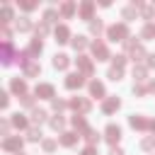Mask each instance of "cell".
<instances>
[{"label":"cell","instance_id":"1","mask_svg":"<svg viewBox=\"0 0 155 155\" xmlns=\"http://www.w3.org/2000/svg\"><path fill=\"white\" fill-rule=\"evenodd\" d=\"M107 36H109V41H126L128 39V24L119 22V24L107 27Z\"/></svg>","mask_w":155,"mask_h":155},{"label":"cell","instance_id":"2","mask_svg":"<svg viewBox=\"0 0 155 155\" xmlns=\"http://www.w3.org/2000/svg\"><path fill=\"white\" fill-rule=\"evenodd\" d=\"M104 140L114 148L119 140H121V126H116V124H109L107 128H104Z\"/></svg>","mask_w":155,"mask_h":155},{"label":"cell","instance_id":"3","mask_svg":"<svg viewBox=\"0 0 155 155\" xmlns=\"http://www.w3.org/2000/svg\"><path fill=\"white\" fill-rule=\"evenodd\" d=\"M70 109H75L78 114H87V111L92 109V102L85 99V97H73V99H70Z\"/></svg>","mask_w":155,"mask_h":155},{"label":"cell","instance_id":"4","mask_svg":"<svg viewBox=\"0 0 155 155\" xmlns=\"http://www.w3.org/2000/svg\"><path fill=\"white\" fill-rule=\"evenodd\" d=\"M128 124H131V128H136V131L150 128V121H148L143 114H131V116H128Z\"/></svg>","mask_w":155,"mask_h":155},{"label":"cell","instance_id":"5","mask_svg":"<svg viewBox=\"0 0 155 155\" xmlns=\"http://www.w3.org/2000/svg\"><path fill=\"white\" fill-rule=\"evenodd\" d=\"M92 53H94V58H97V61H107V58H111V56H109L107 44H104V41H99V39L92 44Z\"/></svg>","mask_w":155,"mask_h":155},{"label":"cell","instance_id":"6","mask_svg":"<svg viewBox=\"0 0 155 155\" xmlns=\"http://www.w3.org/2000/svg\"><path fill=\"white\" fill-rule=\"evenodd\" d=\"M82 85H85V78H82L80 73H70V75L65 78V87H68V90H80Z\"/></svg>","mask_w":155,"mask_h":155},{"label":"cell","instance_id":"7","mask_svg":"<svg viewBox=\"0 0 155 155\" xmlns=\"http://www.w3.org/2000/svg\"><path fill=\"white\" fill-rule=\"evenodd\" d=\"M75 63H78V68L82 70V75H92V70H94L92 58H87V56H78V58H75Z\"/></svg>","mask_w":155,"mask_h":155},{"label":"cell","instance_id":"8","mask_svg":"<svg viewBox=\"0 0 155 155\" xmlns=\"http://www.w3.org/2000/svg\"><path fill=\"white\" fill-rule=\"evenodd\" d=\"M119 107H121V99H119V97H107V99L102 102V111H104V114H114Z\"/></svg>","mask_w":155,"mask_h":155},{"label":"cell","instance_id":"9","mask_svg":"<svg viewBox=\"0 0 155 155\" xmlns=\"http://www.w3.org/2000/svg\"><path fill=\"white\" fill-rule=\"evenodd\" d=\"M78 12H80V17L82 19H87V22H92L94 17H92V12H94V2H90V0H85L80 7H78Z\"/></svg>","mask_w":155,"mask_h":155},{"label":"cell","instance_id":"10","mask_svg":"<svg viewBox=\"0 0 155 155\" xmlns=\"http://www.w3.org/2000/svg\"><path fill=\"white\" fill-rule=\"evenodd\" d=\"M36 97H41V99H53V85H51V82L36 85Z\"/></svg>","mask_w":155,"mask_h":155},{"label":"cell","instance_id":"11","mask_svg":"<svg viewBox=\"0 0 155 155\" xmlns=\"http://www.w3.org/2000/svg\"><path fill=\"white\" fill-rule=\"evenodd\" d=\"M53 36H56L58 44H65V41H70V29H68L65 24H58L56 31H53Z\"/></svg>","mask_w":155,"mask_h":155},{"label":"cell","instance_id":"12","mask_svg":"<svg viewBox=\"0 0 155 155\" xmlns=\"http://www.w3.org/2000/svg\"><path fill=\"white\" fill-rule=\"evenodd\" d=\"M51 63H53V68H56V70H65V68L70 65V58H68L65 53H56Z\"/></svg>","mask_w":155,"mask_h":155},{"label":"cell","instance_id":"13","mask_svg":"<svg viewBox=\"0 0 155 155\" xmlns=\"http://www.w3.org/2000/svg\"><path fill=\"white\" fill-rule=\"evenodd\" d=\"M78 133H73V131H65V133H61V145H65V148H73L75 143H78Z\"/></svg>","mask_w":155,"mask_h":155},{"label":"cell","instance_id":"14","mask_svg":"<svg viewBox=\"0 0 155 155\" xmlns=\"http://www.w3.org/2000/svg\"><path fill=\"white\" fill-rule=\"evenodd\" d=\"M44 51V41L41 39H31V44H29V48H27V56L31 58V56H39Z\"/></svg>","mask_w":155,"mask_h":155},{"label":"cell","instance_id":"15","mask_svg":"<svg viewBox=\"0 0 155 155\" xmlns=\"http://www.w3.org/2000/svg\"><path fill=\"white\" fill-rule=\"evenodd\" d=\"M104 92H107V90H104V82H99V80H92V82H90V94H92V97H104ZM104 99H107V97H104Z\"/></svg>","mask_w":155,"mask_h":155},{"label":"cell","instance_id":"16","mask_svg":"<svg viewBox=\"0 0 155 155\" xmlns=\"http://www.w3.org/2000/svg\"><path fill=\"white\" fill-rule=\"evenodd\" d=\"M58 15H61L63 19H70V17L75 15V2H63L61 10H58Z\"/></svg>","mask_w":155,"mask_h":155},{"label":"cell","instance_id":"17","mask_svg":"<svg viewBox=\"0 0 155 155\" xmlns=\"http://www.w3.org/2000/svg\"><path fill=\"white\" fill-rule=\"evenodd\" d=\"M10 87H12V92H17V94H27V82L24 80H19V78H12V82H10Z\"/></svg>","mask_w":155,"mask_h":155},{"label":"cell","instance_id":"18","mask_svg":"<svg viewBox=\"0 0 155 155\" xmlns=\"http://www.w3.org/2000/svg\"><path fill=\"white\" fill-rule=\"evenodd\" d=\"M73 126H75V131H80V133H87V131H90V126H87L85 116H80V114H75V116H73Z\"/></svg>","mask_w":155,"mask_h":155},{"label":"cell","instance_id":"19","mask_svg":"<svg viewBox=\"0 0 155 155\" xmlns=\"http://www.w3.org/2000/svg\"><path fill=\"white\" fill-rule=\"evenodd\" d=\"M2 148H5V150H17V153H19V148H22V138H19V136H15V138H5Z\"/></svg>","mask_w":155,"mask_h":155},{"label":"cell","instance_id":"20","mask_svg":"<svg viewBox=\"0 0 155 155\" xmlns=\"http://www.w3.org/2000/svg\"><path fill=\"white\" fill-rule=\"evenodd\" d=\"M121 17H124L126 22L136 19V17H138V7H136V5H128V7H124V10H121Z\"/></svg>","mask_w":155,"mask_h":155},{"label":"cell","instance_id":"21","mask_svg":"<svg viewBox=\"0 0 155 155\" xmlns=\"http://www.w3.org/2000/svg\"><path fill=\"white\" fill-rule=\"evenodd\" d=\"M145 75H148V68H145V65H140V63L133 65V80H136V82H143Z\"/></svg>","mask_w":155,"mask_h":155},{"label":"cell","instance_id":"22","mask_svg":"<svg viewBox=\"0 0 155 155\" xmlns=\"http://www.w3.org/2000/svg\"><path fill=\"white\" fill-rule=\"evenodd\" d=\"M140 36H143V41H150V39H155V22H148V24L143 27Z\"/></svg>","mask_w":155,"mask_h":155},{"label":"cell","instance_id":"23","mask_svg":"<svg viewBox=\"0 0 155 155\" xmlns=\"http://www.w3.org/2000/svg\"><path fill=\"white\" fill-rule=\"evenodd\" d=\"M70 44H73L75 51H85V48H87V36H73Z\"/></svg>","mask_w":155,"mask_h":155},{"label":"cell","instance_id":"24","mask_svg":"<svg viewBox=\"0 0 155 155\" xmlns=\"http://www.w3.org/2000/svg\"><path fill=\"white\" fill-rule=\"evenodd\" d=\"M102 31H104V22H102V19H92V22H90V34L99 36Z\"/></svg>","mask_w":155,"mask_h":155},{"label":"cell","instance_id":"25","mask_svg":"<svg viewBox=\"0 0 155 155\" xmlns=\"http://www.w3.org/2000/svg\"><path fill=\"white\" fill-rule=\"evenodd\" d=\"M39 73H41V65H39V63H27V65H24V75H27V78H34V75H39Z\"/></svg>","mask_w":155,"mask_h":155},{"label":"cell","instance_id":"26","mask_svg":"<svg viewBox=\"0 0 155 155\" xmlns=\"http://www.w3.org/2000/svg\"><path fill=\"white\" fill-rule=\"evenodd\" d=\"M51 128H53V131H63V128H65V119H63L61 114H58V116H51Z\"/></svg>","mask_w":155,"mask_h":155},{"label":"cell","instance_id":"27","mask_svg":"<svg viewBox=\"0 0 155 155\" xmlns=\"http://www.w3.org/2000/svg\"><path fill=\"white\" fill-rule=\"evenodd\" d=\"M17 29L19 31H29L31 29V19L29 17H17Z\"/></svg>","mask_w":155,"mask_h":155},{"label":"cell","instance_id":"28","mask_svg":"<svg viewBox=\"0 0 155 155\" xmlns=\"http://www.w3.org/2000/svg\"><path fill=\"white\" fill-rule=\"evenodd\" d=\"M2 63H5V65L12 63V46H10V44H2Z\"/></svg>","mask_w":155,"mask_h":155},{"label":"cell","instance_id":"29","mask_svg":"<svg viewBox=\"0 0 155 155\" xmlns=\"http://www.w3.org/2000/svg\"><path fill=\"white\" fill-rule=\"evenodd\" d=\"M46 116H48V114H46V109H34V111H31V121H34V124L46 121Z\"/></svg>","mask_w":155,"mask_h":155},{"label":"cell","instance_id":"30","mask_svg":"<svg viewBox=\"0 0 155 155\" xmlns=\"http://www.w3.org/2000/svg\"><path fill=\"white\" fill-rule=\"evenodd\" d=\"M27 140H31V143H39V140H41V131H39L36 126H31V128L27 131Z\"/></svg>","mask_w":155,"mask_h":155},{"label":"cell","instance_id":"31","mask_svg":"<svg viewBox=\"0 0 155 155\" xmlns=\"http://www.w3.org/2000/svg\"><path fill=\"white\" fill-rule=\"evenodd\" d=\"M107 78L114 80V82H119V80L124 78V70H119V68H109V70H107Z\"/></svg>","mask_w":155,"mask_h":155},{"label":"cell","instance_id":"32","mask_svg":"<svg viewBox=\"0 0 155 155\" xmlns=\"http://www.w3.org/2000/svg\"><path fill=\"white\" fill-rule=\"evenodd\" d=\"M99 138H102V136H99V133H97L94 128H90V131L85 133V140H87L90 145H94V143H99Z\"/></svg>","mask_w":155,"mask_h":155},{"label":"cell","instance_id":"33","mask_svg":"<svg viewBox=\"0 0 155 155\" xmlns=\"http://www.w3.org/2000/svg\"><path fill=\"white\" fill-rule=\"evenodd\" d=\"M140 15H143V19H153L155 17V7L153 5H143L140 7Z\"/></svg>","mask_w":155,"mask_h":155},{"label":"cell","instance_id":"34","mask_svg":"<svg viewBox=\"0 0 155 155\" xmlns=\"http://www.w3.org/2000/svg\"><path fill=\"white\" fill-rule=\"evenodd\" d=\"M56 19H58V12H56V10H51V7H48V10H46V12H44V22H46V24H53V22H56Z\"/></svg>","mask_w":155,"mask_h":155},{"label":"cell","instance_id":"35","mask_svg":"<svg viewBox=\"0 0 155 155\" xmlns=\"http://www.w3.org/2000/svg\"><path fill=\"white\" fill-rule=\"evenodd\" d=\"M128 53H131V56H133V61H140V58H145V56H148V53H145V51H143V46H140V44H138V46H136V48H131V51H128Z\"/></svg>","mask_w":155,"mask_h":155},{"label":"cell","instance_id":"36","mask_svg":"<svg viewBox=\"0 0 155 155\" xmlns=\"http://www.w3.org/2000/svg\"><path fill=\"white\" fill-rule=\"evenodd\" d=\"M124 65H126V56H111V68L124 70Z\"/></svg>","mask_w":155,"mask_h":155},{"label":"cell","instance_id":"37","mask_svg":"<svg viewBox=\"0 0 155 155\" xmlns=\"http://www.w3.org/2000/svg\"><path fill=\"white\" fill-rule=\"evenodd\" d=\"M133 94H136V97L148 94V85H143V82H133Z\"/></svg>","mask_w":155,"mask_h":155},{"label":"cell","instance_id":"38","mask_svg":"<svg viewBox=\"0 0 155 155\" xmlns=\"http://www.w3.org/2000/svg\"><path fill=\"white\" fill-rule=\"evenodd\" d=\"M51 107H53L56 111H63L65 107H70V102H63V99H58V97H53V99H51Z\"/></svg>","mask_w":155,"mask_h":155},{"label":"cell","instance_id":"39","mask_svg":"<svg viewBox=\"0 0 155 155\" xmlns=\"http://www.w3.org/2000/svg\"><path fill=\"white\" fill-rule=\"evenodd\" d=\"M56 145H58V140H53V138H46V140H41V148H44L46 153H53V150H56Z\"/></svg>","mask_w":155,"mask_h":155},{"label":"cell","instance_id":"40","mask_svg":"<svg viewBox=\"0 0 155 155\" xmlns=\"http://www.w3.org/2000/svg\"><path fill=\"white\" fill-rule=\"evenodd\" d=\"M12 124H15L17 128H27V124H29V121H27L22 114H15V116H12Z\"/></svg>","mask_w":155,"mask_h":155},{"label":"cell","instance_id":"41","mask_svg":"<svg viewBox=\"0 0 155 155\" xmlns=\"http://www.w3.org/2000/svg\"><path fill=\"white\" fill-rule=\"evenodd\" d=\"M48 27H51V24H46V22H41V24L36 27V39H41V36H46V34H48Z\"/></svg>","mask_w":155,"mask_h":155},{"label":"cell","instance_id":"42","mask_svg":"<svg viewBox=\"0 0 155 155\" xmlns=\"http://www.w3.org/2000/svg\"><path fill=\"white\" fill-rule=\"evenodd\" d=\"M140 148H143V150H153V148H155V138H143V140H140Z\"/></svg>","mask_w":155,"mask_h":155},{"label":"cell","instance_id":"43","mask_svg":"<svg viewBox=\"0 0 155 155\" xmlns=\"http://www.w3.org/2000/svg\"><path fill=\"white\" fill-rule=\"evenodd\" d=\"M10 19H12V7L5 5V7H2V22H10Z\"/></svg>","mask_w":155,"mask_h":155},{"label":"cell","instance_id":"44","mask_svg":"<svg viewBox=\"0 0 155 155\" xmlns=\"http://www.w3.org/2000/svg\"><path fill=\"white\" fill-rule=\"evenodd\" d=\"M145 68H155V53H148L145 56Z\"/></svg>","mask_w":155,"mask_h":155},{"label":"cell","instance_id":"45","mask_svg":"<svg viewBox=\"0 0 155 155\" xmlns=\"http://www.w3.org/2000/svg\"><path fill=\"white\" fill-rule=\"evenodd\" d=\"M19 7H22V10H27V12H31V10L36 7V2H19Z\"/></svg>","mask_w":155,"mask_h":155},{"label":"cell","instance_id":"46","mask_svg":"<svg viewBox=\"0 0 155 155\" xmlns=\"http://www.w3.org/2000/svg\"><path fill=\"white\" fill-rule=\"evenodd\" d=\"M82 155H97V148L94 145H87V148H82Z\"/></svg>","mask_w":155,"mask_h":155},{"label":"cell","instance_id":"47","mask_svg":"<svg viewBox=\"0 0 155 155\" xmlns=\"http://www.w3.org/2000/svg\"><path fill=\"white\" fill-rule=\"evenodd\" d=\"M22 104H24V107H31V104H34V97L24 94V97H22Z\"/></svg>","mask_w":155,"mask_h":155},{"label":"cell","instance_id":"48","mask_svg":"<svg viewBox=\"0 0 155 155\" xmlns=\"http://www.w3.org/2000/svg\"><path fill=\"white\" fill-rule=\"evenodd\" d=\"M109 155H126V153H124V150H121V148H116V145H114V148H111V150H109Z\"/></svg>","mask_w":155,"mask_h":155},{"label":"cell","instance_id":"49","mask_svg":"<svg viewBox=\"0 0 155 155\" xmlns=\"http://www.w3.org/2000/svg\"><path fill=\"white\" fill-rule=\"evenodd\" d=\"M7 104H10V94H7V92H2V107H7Z\"/></svg>","mask_w":155,"mask_h":155},{"label":"cell","instance_id":"50","mask_svg":"<svg viewBox=\"0 0 155 155\" xmlns=\"http://www.w3.org/2000/svg\"><path fill=\"white\" fill-rule=\"evenodd\" d=\"M148 92H155V80H150V82H148Z\"/></svg>","mask_w":155,"mask_h":155},{"label":"cell","instance_id":"51","mask_svg":"<svg viewBox=\"0 0 155 155\" xmlns=\"http://www.w3.org/2000/svg\"><path fill=\"white\" fill-rule=\"evenodd\" d=\"M150 131H153V133H155V121H150Z\"/></svg>","mask_w":155,"mask_h":155}]
</instances>
